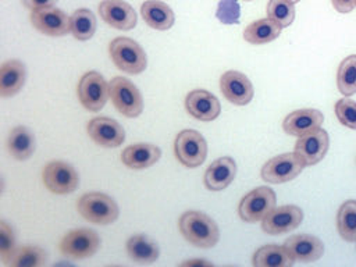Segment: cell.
Listing matches in <instances>:
<instances>
[{
	"instance_id": "1",
	"label": "cell",
	"mask_w": 356,
	"mask_h": 267,
	"mask_svg": "<svg viewBox=\"0 0 356 267\" xmlns=\"http://www.w3.org/2000/svg\"><path fill=\"white\" fill-rule=\"evenodd\" d=\"M178 227L184 238L197 248H213L220 238V231L214 220L202 211H185L179 218Z\"/></svg>"
},
{
	"instance_id": "2",
	"label": "cell",
	"mask_w": 356,
	"mask_h": 267,
	"mask_svg": "<svg viewBox=\"0 0 356 267\" xmlns=\"http://www.w3.org/2000/svg\"><path fill=\"white\" fill-rule=\"evenodd\" d=\"M108 51L115 67L124 72L139 74L146 68V54L143 49L131 38H115L111 40Z\"/></svg>"
},
{
	"instance_id": "3",
	"label": "cell",
	"mask_w": 356,
	"mask_h": 267,
	"mask_svg": "<svg viewBox=\"0 0 356 267\" xmlns=\"http://www.w3.org/2000/svg\"><path fill=\"white\" fill-rule=\"evenodd\" d=\"M78 211L83 218L93 224H111L118 217L117 203L106 193L89 192L79 197Z\"/></svg>"
},
{
	"instance_id": "4",
	"label": "cell",
	"mask_w": 356,
	"mask_h": 267,
	"mask_svg": "<svg viewBox=\"0 0 356 267\" xmlns=\"http://www.w3.org/2000/svg\"><path fill=\"white\" fill-rule=\"evenodd\" d=\"M108 93L114 107L125 117H138L143 110V100L138 88L122 76H114L108 83Z\"/></svg>"
},
{
	"instance_id": "5",
	"label": "cell",
	"mask_w": 356,
	"mask_h": 267,
	"mask_svg": "<svg viewBox=\"0 0 356 267\" xmlns=\"http://www.w3.org/2000/svg\"><path fill=\"white\" fill-rule=\"evenodd\" d=\"M174 152L178 161L189 168L199 167L206 160L207 143L202 134L195 129L181 131L174 142Z\"/></svg>"
},
{
	"instance_id": "6",
	"label": "cell",
	"mask_w": 356,
	"mask_h": 267,
	"mask_svg": "<svg viewBox=\"0 0 356 267\" xmlns=\"http://www.w3.org/2000/svg\"><path fill=\"white\" fill-rule=\"evenodd\" d=\"M277 203L275 193L268 186H259L242 197L238 206L239 217L246 222L261 221Z\"/></svg>"
},
{
	"instance_id": "7",
	"label": "cell",
	"mask_w": 356,
	"mask_h": 267,
	"mask_svg": "<svg viewBox=\"0 0 356 267\" xmlns=\"http://www.w3.org/2000/svg\"><path fill=\"white\" fill-rule=\"evenodd\" d=\"M100 239L93 229L79 228L70 231L60 242L61 253L74 260H81L90 257L99 249Z\"/></svg>"
},
{
	"instance_id": "8",
	"label": "cell",
	"mask_w": 356,
	"mask_h": 267,
	"mask_svg": "<svg viewBox=\"0 0 356 267\" xmlns=\"http://www.w3.org/2000/svg\"><path fill=\"white\" fill-rule=\"evenodd\" d=\"M305 163L295 153H284L270 159L261 167V178L270 184H284L296 178L305 168Z\"/></svg>"
},
{
	"instance_id": "9",
	"label": "cell",
	"mask_w": 356,
	"mask_h": 267,
	"mask_svg": "<svg viewBox=\"0 0 356 267\" xmlns=\"http://www.w3.org/2000/svg\"><path fill=\"white\" fill-rule=\"evenodd\" d=\"M108 96V85L99 72L89 71L81 78L78 83V97L86 110L100 111Z\"/></svg>"
},
{
	"instance_id": "10",
	"label": "cell",
	"mask_w": 356,
	"mask_h": 267,
	"mask_svg": "<svg viewBox=\"0 0 356 267\" xmlns=\"http://www.w3.org/2000/svg\"><path fill=\"white\" fill-rule=\"evenodd\" d=\"M43 182L50 192L65 195L76 189L79 178L71 164L64 161H51L43 170Z\"/></svg>"
},
{
	"instance_id": "11",
	"label": "cell",
	"mask_w": 356,
	"mask_h": 267,
	"mask_svg": "<svg viewBox=\"0 0 356 267\" xmlns=\"http://www.w3.org/2000/svg\"><path fill=\"white\" fill-rule=\"evenodd\" d=\"M303 220V211L295 204H285L274 207L267 216L261 220V229L268 235L286 234L296 227Z\"/></svg>"
},
{
	"instance_id": "12",
	"label": "cell",
	"mask_w": 356,
	"mask_h": 267,
	"mask_svg": "<svg viewBox=\"0 0 356 267\" xmlns=\"http://www.w3.org/2000/svg\"><path fill=\"white\" fill-rule=\"evenodd\" d=\"M328 143L330 139L327 131L317 128L298 138L293 153L305 163V165H314L325 156Z\"/></svg>"
},
{
	"instance_id": "13",
	"label": "cell",
	"mask_w": 356,
	"mask_h": 267,
	"mask_svg": "<svg viewBox=\"0 0 356 267\" xmlns=\"http://www.w3.org/2000/svg\"><path fill=\"white\" fill-rule=\"evenodd\" d=\"M31 22L33 28L47 36H64L71 32L70 17L63 10L54 7L33 10L31 13Z\"/></svg>"
},
{
	"instance_id": "14",
	"label": "cell",
	"mask_w": 356,
	"mask_h": 267,
	"mask_svg": "<svg viewBox=\"0 0 356 267\" xmlns=\"http://www.w3.org/2000/svg\"><path fill=\"white\" fill-rule=\"evenodd\" d=\"M220 90L229 103L236 106L248 104L254 95L252 82L239 71L224 72L220 78Z\"/></svg>"
},
{
	"instance_id": "15",
	"label": "cell",
	"mask_w": 356,
	"mask_h": 267,
	"mask_svg": "<svg viewBox=\"0 0 356 267\" xmlns=\"http://www.w3.org/2000/svg\"><path fill=\"white\" fill-rule=\"evenodd\" d=\"M102 19L110 26L121 31H129L136 25L135 10L124 0H103L99 4Z\"/></svg>"
},
{
	"instance_id": "16",
	"label": "cell",
	"mask_w": 356,
	"mask_h": 267,
	"mask_svg": "<svg viewBox=\"0 0 356 267\" xmlns=\"http://www.w3.org/2000/svg\"><path fill=\"white\" fill-rule=\"evenodd\" d=\"M88 134L92 140L103 147H117L125 139L122 127L113 118L96 117L88 122Z\"/></svg>"
},
{
	"instance_id": "17",
	"label": "cell",
	"mask_w": 356,
	"mask_h": 267,
	"mask_svg": "<svg viewBox=\"0 0 356 267\" xmlns=\"http://www.w3.org/2000/svg\"><path fill=\"white\" fill-rule=\"evenodd\" d=\"M186 111L200 121H213L218 117L221 106L218 99L203 89H195L185 97Z\"/></svg>"
},
{
	"instance_id": "18",
	"label": "cell",
	"mask_w": 356,
	"mask_h": 267,
	"mask_svg": "<svg viewBox=\"0 0 356 267\" xmlns=\"http://www.w3.org/2000/svg\"><path fill=\"white\" fill-rule=\"evenodd\" d=\"M284 246L288 249L292 259L300 263L316 261L324 253L323 242L317 236L309 234L292 235L284 242Z\"/></svg>"
},
{
	"instance_id": "19",
	"label": "cell",
	"mask_w": 356,
	"mask_h": 267,
	"mask_svg": "<svg viewBox=\"0 0 356 267\" xmlns=\"http://www.w3.org/2000/svg\"><path fill=\"white\" fill-rule=\"evenodd\" d=\"M323 121L324 117L321 111L316 108H302L289 113L282 122V128L286 134L299 138L320 128Z\"/></svg>"
},
{
	"instance_id": "20",
	"label": "cell",
	"mask_w": 356,
	"mask_h": 267,
	"mask_svg": "<svg viewBox=\"0 0 356 267\" xmlns=\"http://www.w3.org/2000/svg\"><path fill=\"white\" fill-rule=\"evenodd\" d=\"M236 164L232 157H220L214 160L204 172V185L210 191L225 189L235 178Z\"/></svg>"
},
{
	"instance_id": "21",
	"label": "cell",
	"mask_w": 356,
	"mask_h": 267,
	"mask_svg": "<svg viewBox=\"0 0 356 267\" xmlns=\"http://www.w3.org/2000/svg\"><path fill=\"white\" fill-rule=\"evenodd\" d=\"M161 156L157 146L150 143H135L124 149L121 153L122 163L134 170H143L153 165Z\"/></svg>"
},
{
	"instance_id": "22",
	"label": "cell",
	"mask_w": 356,
	"mask_h": 267,
	"mask_svg": "<svg viewBox=\"0 0 356 267\" xmlns=\"http://www.w3.org/2000/svg\"><path fill=\"white\" fill-rule=\"evenodd\" d=\"M26 76L25 65L19 60H8L0 68V96L10 97L21 90Z\"/></svg>"
},
{
	"instance_id": "23",
	"label": "cell",
	"mask_w": 356,
	"mask_h": 267,
	"mask_svg": "<svg viewBox=\"0 0 356 267\" xmlns=\"http://www.w3.org/2000/svg\"><path fill=\"white\" fill-rule=\"evenodd\" d=\"M140 14L145 22L157 31L170 29L175 19L171 7L160 0H146L140 6Z\"/></svg>"
},
{
	"instance_id": "24",
	"label": "cell",
	"mask_w": 356,
	"mask_h": 267,
	"mask_svg": "<svg viewBox=\"0 0 356 267\" xmlns=\"http://www.w3.org/2000/svg\"><path fill=\"white\" fill-rule=\"evenodd\" d=\"M293 259L285 246L268 243L257 249L253 254V266L256 267H289L293 264Z\"/></svg>"
},
{
	"instance_id": "25",
	"label": "cell",
	"mask_w": 356,
	"mask_h": 267,
	"mask_svg": "<svg viewBox=\"0 0 356 267\" xmlns=\"http://www.w3.org/2000/svg\"><path fill=\"white\" fill-rule=\"evenodd\" d=\"M8 153L17 160H26L35 150V138L26 127H15L7 138Z\"/></svg>"
},
{
	"instance_id": "26",
	"label": "cell",
	"mask_w": 356,
	"mask_h": 267,
	"mask_svg": "<svg viewBox=\"0 0 356 267\" xmlns=\"http://www.w3.org/2000/svg\"><path fill=\"white\" fill-rule=\"evenodd\" d=\"M128 256L140 264H150L159 257V246L145 235H134L127 242Z\"/></svg>"
},
{
	"instance_id": "27",
	"label": "cell",
	"mask_w": 356,
	"mask_h": 267,
	"mask_svg": "<svg viewBox=\"0 0 356 267\" xmlns=\"http://www.w3.org/2000/svg\"><path fill=\"white\" fill-rule=\"evenodd\" d=\"M281 33V26L270 18L257 19L249 24L243 31V39L252 44H266L277 39Z\"/></svg>"
},
{
	"instance_id": "28",
	"label": "cell",
	"mask_w": 356,
	"mask_h": 267,
	"mask_svg": "<svg viewBox=\"0 0 356 267\" xmlns=\"http://www.w3.org/2000/svg\"><path fill=\"white\" fill-rule=\"evenodd\" d=\"M337 228L346 242H356V200H346L337 214Z\"/></svg>"
},
{
	"instance_id": "29",
	"label": "cell",
	"mask_w": 356,
	"mask_h": 267,
	"mask_svg": "<svg viewBox=\"0 0 356 267\" xmlns=\"http://www.w3.org/2000/svg\"><path fill=\"white\" fill-rule=\"evenodd\" d=\"M47 254L38 246H21L15 248L11 256L4 263L11 267H36L46 263Z\"/></svg>"
},
{
	"instance_id": "30",
	"label": "cell",
	"mask_w": 356,
	"mask_h": 267,
	"mask_svg": "<svg viewBox=\"0 0 356 267\" xmlns=\"http://www.w3.org/2000/svg\"><path fill=\"white\" fill-rule=\"evenodd\" d=\"M71 33L78 40H88L96 31V18L88 8H79L70 17Z\"/></svg>"
},
{
	"instance_id": "31",
	"label": "cell",
	"mask_w": 356,
	"mask_h": 267,
	"mask_svg": "<svg viewBox=\"0 0 356 267\" xmlns=\"http://www.w3.org/2000/svg\"><path fill=\"white\" fill-rule=\"evenodd\" d=\"M337 86L343 96L356 93V54L345 57L337 72Z\"/></svg>"
},
{
	"instance_id": "32",
	"label": "cell",
	"mask_w": 356,
	"mask_h": 267,
	"mask_svg": "<svg viewBox=\"0 0 356 267\" xmlns=\"http://www.w3.org/2000/svg\"><path fill=\"white\" fill-rule=\"evenodd\" d=\"M267 18L281 28L289 26L295 19V6L291 0H270L267 4Z\"/></svg>"
},
{
	"instance_id": "33",
	"label": "cell",
	"mask_w": 356,
	"mask_h": 267,
	"mask_svg": "<svg viewBox=\"0 0 356 267\" xmlns=\"http://www.w3.org/2000/svg\"><path fill=\"white\" fill-rule=\"evenodd\" d=\"M335 115L342 125L356 129V102L346 97L339 99L335 103Z\"/></svg>"
},
{
	"instance_id": "34",
	"label": "cell",
	"mask_w": 356,
	"mask_h": 267,
	"mask_svg": "<svg viewBox=\"0 0 356 267\" xmlns=\"http://www.w3.org/2000/svg\"><path fill=\"white\" fill-rule=\"evenodd\" d=\"M216 15L222 24H238L241 7L236 0H221L218 3Z\"/></svg>"
},
{
	"instance_id": "35",
	"label": "cell",
	"mask_w": 356,
	"mask_h": 267,
	"mask_svg": "<svg viewBox=\"0 0 356 267\" xmlns=\"http://www.w3.org/2000/svg\"><path fill=\"white\" fill-rule=\"evenodd\" d=\"M15 249V241L11 227L6 221H0V257L6 263Z\"/></svg>"
},
{
	"instance_id": "36",
	"label": "cell",
	"mask_w": 356,
	"mask_h": 267,
	"mask_svg": "<svg viewBox=\"0 0 356 267\" xmlns=\"http://www.w3.org/2000/svg\"><path fill=\"white\" fill-rule=\"evenodd\" d=\"M58 0H22L24 6L28 7L29 10H39V8H47V7H54V4Z\"/></svg>"
},
{
	"instance_id": "37",
	"label": "cell",
	"mask_w": 356,
	"mask_h": 267,
	"mask_svg": "<svg viewBox=\"0 0 356 267\" xmlns=\"http://www.w3.org/2000/svg\"><path fill=\"white\" fill-rule=\"evenodd\" d=\"M332 7L338 11V13H350L355 7H356V0H331Z\"/></svg>"
},
{
	"instance_id": "38",
	"label": "cell",
	"mask_w": 356,
	"mask_h": 267,
	"mask_svg": "<svg viewBox=\"0 0 356 267\" xmlns=\"http://www.w3.org/2000/svg\"><path fill=\"white\" fill-rule=\"evenodd\" d=\"M291 1L295 4V3H298V1H300V0H291Z\"/></svg>"
},
{
	"instance_id": "39",
	"label": "cell",
	"mask_w": 356,
	"mask_h": 267,
	"mask_svg": "<svg viewBox=\"0 0 356 267\" xmlns=\"http://www.w3.org/2000/svg\"><path fill=\"white\" fill-rule=\"evenodd\" d=\"M245 1H252V0H245Z\"/></svg>"
}]
</instances>
